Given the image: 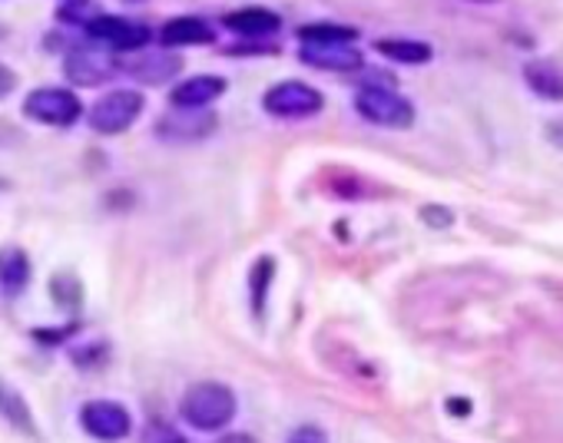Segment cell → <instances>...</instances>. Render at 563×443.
<instances>
[{"label": "cell", "instance_id": "1", "mask_svg": "<svg viewBox=\"0 0 563 443\" xmlns=\"http://www.w3.org/2000/svg\"><path fill=\"white\" fill-rule=\"evenodd\" d=\"M179 417L203 430V433H213V430H223L233 423L236 417V394L233 387L226 384H216V380H203L196 387L185 390L182 404H179Z\"/></svg>", "mask_w": 563, "mask_h": 443}, {"label": "cell", "instance_id": "2", "mask_svg": "<svg viewBox=\"0 0 563 443\" xmlns=\"http://www.w3.org/2000/svg\"><path fill=\"white\" fill-rule=\"evenodd\" d=\"M354 113L385 129H412L415 126V103L405 100L395 87H361L354 93Z\"/></svg>", "mask_w": 563, "mask_h": 443}, {"label": "cell", "instance_id": "3", "mask_svg": "<svg viewBox=\"0 0 563 443\" xmlns=\"http://www.w3.org/2000/svg\"><path fill=\"white\" fill-rule=\"evenodd\" d=\"M87 41L126 57V54H136V50H146L149 41H153V27L143 24V21H130V18H120V14H97L87 27H83Z\"/></svg>", "mask_w": 563, "mask_h": 443}, {"label": "cell", "instance_id": "4", "mask_svg": "<svg viewBox=\"0 0 563 443\" xmlns=\"http://www.w3.org/2000/svg\"><path fill=\"white\" fill-rule=\"evenodd\" d=\"M143 110H146V100L139 90H110L90 106L87 123L97 136H120L143 116Z\"/></svg>", "mask_w": 563, "mask_h": 443}, {"label": "cell", "instance_id": "5", "mask_svg": "<svg viewBox=\"0 0 563 443\" xmlns=\"http://www.w3.org/2000/svg\"><path fill=\"white\" fill-rule=\"evenodd\" d=\"M24 116L54 129H70L83 116V103L74 90L64 87H37L24 100Z\"/></svg>", "mask_w": 563, "mask_h": 443}, {"label": "cell", "instance_id": "6", "mask_svg": "<svg viewBox=\"0 0 563 443\" xmlns=\"http://www.w3.org/2000/svg\"><path fill=\"white\" fill-rule=\"evenodd\" d=\"M116 64H120V57L113 50H106V47H100V44L90 41V44H77V47H70L64 54V77L74 87L90 90V87L106 83L113 73H120Z\"/></svg>", "mask_w": 563, "mask_h": 443}, {"label": "cell", "instance_id": "7", "mask_svg": "<svg viewBox=\"0 0 563 443\" xmlns=\"http://www.w3.org/2000/svg\"><path fill=\"white\" fill-rule=\"evenodd\" d=\"M325 106V96L322 90L302 83V80H285V83H275L272 90H266L262 96V110L269 116H279V120H305V116H315L322 113Z\"/></svg>", "mask_w": 563, "mask_h": 443}, {"label": "cell", "instance_id": "8", "mask_svg": "<svg viewBox=\"0 0 563 443\" xmlns=\"http://www.w3.org/2000/svg\"><path fill=\"white\" fill-rule=\"evenodd\" d=\"M182 67H185L182 54L166 50V47H159V50H136V54L120 57V64H116L120 73H126V77H133L136 83H146V87L169 83L172 77L182 73Z\"/></svg>", "mask_w": 563, "mask_h": 443}, {"label": "cell", "instance_id": "9", "mask_svg": "<svg viewBox=\"0 0 563 443\" xmlns=\"http://www.w3.org/2000/svg\"><path fill=\"white\" fill-rule=\"evenodd\" d=\"M80 423L90 436L103 440V443H120L130 436L133 430V417L123 404L116 400H90L80 407Z\"/></svg>", "mask_w": 563, "mask_h": 443}, {"label": "cell", "instance_id": "10", "mask_svg": "<svg viewBox=\"0 0 563 443\" xmlns=\"http://www.w3.org/2000/svg\"><path fill=\"white\" fill-rule=\"evenodd\" d=\"M219 126V120L210 110H169L166 116L156 120V136L166 143H196L206 139L213 129Z\"/></svg>", "mask_w": 563, "mask_h": 443}, {"label": "cell", "instance_id": "11", "mask_svg": "<svg viewBox=\"0 0 563 443\" xmlns=\"http://www.w3.org/2000/svg\"><path fill=\"white\" fill-rule=\"evenodd\" d=\"M229 90L226 77H213V73H196L185 77L169 90V103L176 110H210L223 93Z\"/></svg>", "mask_w": 563, "mask_h": 443}, {"label": "cell", "instance_id": "12", "mask_svg": "<svg viewBox=\"0 0 563 443\" xmlns=\"http://www.w3.org/2000/svg\"><path fill=\"white\" fill-rule=\"evenodd\" d=\"M156 41L166 50H176V47H206V44H216V27L210 21H203V18L179 14V18H169L159 27Z\"/></svg>", "mask_w": 563, "mask_h": 443}, {"label": "cell", "instance_id": "13", "mask_svg": "<svg viewBox=\"0 0 563 443\" xmlns=\"http://www.w3.org/2000/svg\"><path fill=\"white\" fill-rule=\"evenodd\" d=\"M299 60L312 70L328 73H358L364 67V54L354 44H328V47H302Z\"/></svg>", "mask_w": 563, "mask_h": 443}, {"label": "cell", "instance_id": "14", "mask_svg": "<svg viewBox=\"0 0 563 443\" xmlns=\"http://www.w3.org/2000/svg\"><path fill=\"white\" fill-rule=\"evenodd\" d=\"M223 27L243 41H266L282 31V18L269 8H239L223 18Z\"/></svg>", "mask_w": 563, "mask_h": 443}, {"label": "cell", "instance_id": "15", "mask_svg": "<svg viewBox=\"0 0 563 443\" xmlns=\"http://www.w3.org/2000/svg\"><path fill=\"white\" fill-rule=\"evenodd\" d=\"M523 83L540 100L563 103V67L560 64H553V60H530L523 67Z\"/></svg>", "mask_w": 563, "mask_h": 443}, {"label": "cell", "instance_id": "16", "mask_svg": "<svg viewBox=\"0 0 563 443\" xmlns=\"http://www.w3.org/2000/svg\"><path fill=\"white\" fill-rule=\"evenodd\" d=\"M374 50H379L385 60L405 64V67H425L435 60V47L425 41H408V37H382L374 41Z\"/></svg>", "mask_w": 563, "mask_h": 443}, {"label": "cell", "instance_id": "17", "mask_svg": "<svg viewBox=\"0 0 563 443\" xmlns=\"http://www.w3.org/2000/svg\"><path fill=\"white\" fill-rule=\"evenodd\" d=\"M31 259L21 246H4L0 249V288L8 295H21L31 285Z\"/></svg>", "mask_w": 563, "mask_h": 443}, {"label": "cell", "instance_id": "18", "mask_svg": "<svg viewBox=\"0 0 563 443\" xmlns=\"http://www.w3.org/2000/svg\"><path fill=\"white\" fill-rule=\"evenodd\" d=\"M299 44L302 47H328V44H358V27L338 24V21H312L299 27Z\"/></svg>", "mask_w": 563, "mask_h": 443}, {"label": "cell", "instance_id": "19", "mask_svg": "<svg viewBox=\"0 0 563 443\" xmlns=\"http://www.w3.org/2000/svg\"><path fill=\"white\" fill-rule=\"evenodd\" d=\"M0 413H4V420H11L18 430L34 433L31 407H27V404H24V397H21L11 384H4V380H0Z\"/></svg>", "mask_w": 563, "mask_h": 443}, {"label": "cell", "instance_id": "20", "mask_svg": "<svg viewBox=\"0 0 563 443\" xmlns=\"http://www.w3.org/2000/svg\"><path fill=\"white\" fill-rule=\"evenodd\" d=\"M272 279H275V259H272V255H262V259L256 262L252 275H249V285H252V311H256L259 318H262V311H266V295H269Z\"/></svg>", "mask_w": 563, "mask_h": 443}, {"label": "cell", "instance_id": "21", "mask_svg": "<svg viewBox=\"0 0 563 443\" xmlns=\"http://www.w3.org/2000/svg\"><path fill=\"white\" fill-rule=\"evenodd\" d=\"M97 14H100V8L93 4V0H70V4H60L57 8L60 27H80L83 31Z\"/></svg>", "mask_w": 563, "mask_h": 443}, {"label": "cell", "instance_id": "22", "mask_svg": "<svg viewBox=\"0 0 563 443\" xmlns=\"http://www.w3.org/2000/svg\"><path fill=\"white\" fill-rule=\"evenodd\" d=\"M421 218L428 222L431 229H448L451 222H454L451 208H444V205H425V208H421Z\"/></svg>", "mask_w": 563, "mask_h": 443}, {"label": "cell", "instance_id": "23", "mask_svg": "<svg viewBox=\"0 0 563 443\" xmlns=\"http://www.w3.org/2000/svg\"><path fill=\"white\" fill-rule=\"evenodd\" d=\"M226 54H233V57H243V54H279V47H272V44L266 47V44H252V41L246 44V41H243V44H233Z\"/></svg>", "mask_w": 563, "mask_h": 443}, {"label": "cell", "instance_id": "24", "mask_svg": "<svg viewBox=\"0 0 563 443\" xmlns=\"http://www.w3.org/2000/svg\"><path fill=\"white\" fill-rule=\"evenodd\" d=\"M14 90H18V73L8 64H0V100L11 96Z\"/></svg>", "mask_w": 563, "mask_h": 443}, {"label": "cell", "instance_id": "25", "mask_svg": "<svg viewBox=\"0 0 563 443\" xmlns=\"http://www.w3.org/2000/svg\"><path fill=\"white\" fill-rule=\"evenodd\" d=\"M289 443H325V433H318L315 427H302V430L292 433Z\"/></svg>", "mask_w": 563, "mask_h": 443}, {"label": "cell", "instance_id": "26", "mask_svg": "<svg viewBox=\"0 0 563 443\" xmlns=\"http://www.w3.org/2000/svg\"><path fill=\"white\" fill-rule=\"evenodd\" d=\"M547 139L556 143V146L563 149V120H553V123L547 126Z\"/></svg>", "mask_w": 563, "mask_h": 443}, {"label": "cell", "instance_id": "27", "mask_svg": "<svg viewBox=\"0 0 563 443\" xmlns=\"http://www.w3.org/2000/svg\"><path fill=\"white\" fill-rule=\"evenodd\" d=\"M216 443H259L256 436H249V433H226L223 440H216Z\"/></svg>", "mask_w": 563, "mask_h": 443}, {"label": "cell", "instance_id": "28", "mask_svg": "<svg viewBox=\"0 0 563 443\" xmlns=\"http://www.w3.org/2000/svg\"><path fill=\"white\" fill-rule=\"evenodd\" d=\"M126 4H146V0H126Z\"/></svg>", "mask_w": 563, "mask_h": 443}, {"label": "cell", "instance_id": "29", "mask_svg": "<svg viewBox=\"0 0 563 443\" xmlns=\"http://www.w3.org/2000/svg\"><path fill=\"white\" fill-rule=\"evenodd\" d=\"M64 4H70V0H64Z\"/></svg>", "mask_w": 563, "mask_h": 443}]
</instances>
